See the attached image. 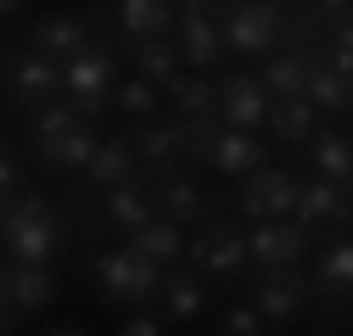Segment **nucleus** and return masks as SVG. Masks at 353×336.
I'll return each mask as SVG.
<instances>
[{"label": "nucleus", "mask_w": 353, "mask_h": 336, "mask_svg": "<svg viewBox=\"0 0 353 336\" xmlns=\"http://www.w3.org/2000/svg\"><path fill=\"white\" fill-rule=\"evenodd\" d=\"M68 224L62 213L51 207V196H39V191H17L6 196V207H0V246H6V258L12 264H46L62 258L68 252Z\"/></svg>", "instance_id": "nucleus-1"}, {"label": "nucleus", "mask_w": 353, "mask_h": 336, "mask_svg": "<svg viewBox=\"0 0 353 336\" xmlns=\"http://www.w3.org/2000/svg\"><path fill=\"white\" fill-rule=\"evenodd\" d=\"M90 286H96V297L101 303H157V286H163V269L152 258H141V252H129V246H107L96 252V264H90Z\"/></svg>", "instance_id": "nucleus-2"}, {"label": "nucleus", "mask_w": 353, "mask_h": 336, "mask_svg": "<svg viewBox=\"0 0 353 336\" xmlns=\"http://www.w3.org/2000/svg\"><path fill=\"white\" fill-rule=\"evenodd\" d=\"M62 90L73 96L68 107L79 118H96L112 107V90H118V56L107 45H84L79 56H68V73H62Z\"/></svg>", "instance_id": "nucleus-3"}, {"label": "nucleus", "mask_w": 353, "mask_h": 336, "mask_svg": "<svg viewBox=\"0 0 353 336\" xmlns=\"http://www.w3.org/2000/svg\"><path fill=\"white\" fill-rule=\"evenodd\" d=\"M247 308L270 330H286L308 308V275L303 269H258L247 280Z\"/></svg>", "instance_id": "nucleus-4"}, {"label": "nucleus", "mask_w": 353, "mask_h": 336, "mask_svg": "<svg viewBox=\"0 0 353 336\" xmlns=\"http://www.w3.org/2000/svg\"><path fill=\"white\" fill-rule=\"evenodd\" d=\"M0 78H6V101L17 112H46L51 96L62 90V67L34 51H6L0 56Z\"/></svg>", "instance_id": "nucleus-5"}, {"label": "nucleus", "mask_w": 353, "mask_h": 336, "mask_svg": "<svg viewBox=\"0 0 353 336\" xmlns=\"http://www.w3.org/2000/svg\"><path fill=\"white\" fill-rule=\"evenodd\" d=\"M185 258H191V275H213V280H247L252 258H247V241L236 224H208L185 241Z\"/></svg>", "instance_id": "nucleus-6"}, {"label": "nucleus", "mask_w": 353, "mask_h": 336, "mask_svg": "<svg viewBox=\"0 0 353 336\" xmlns=\"http://www.w3.org/2000/svg\"><path fill=\"white\" fill-rule=\"evenodd\" d=\"M292 202H297V174L292 168H252L236 191V213L247 224H270V219H292Z\"/></svg>", "instance_id": "nucleus-7"}, {"label": "nucleus", "mask_w": 353, "mask_h": 336, "mask_svg": "<svg viewBox=\"0 0 353 336\" xmlns=\"http://www.w3.org/2000/svg\"><path fill=\"white\" fill-rule=\"evenodd\" d=\"M281 34L286 23L275 6H230V17H219V45L236 56H275Z\"/></svg>", "instance_id": "nucleus-8"}, {"label": "nucleus", "mask_w": 353, "mask_h": 336, "mask_svg": "<svg viewBox=\"0 0 353 336\" xmlns=\"http://www.w3.org/2000/svg\"><path fill=\"white\" fill-rule=\"evenodd\" d=\"M241 241H247V258H252L258 269H297V264L308 258V246H314V235H308L303 224H292V219L247 224Z\"/></svg>", "instance_id": "nucleus-9"}, {"label": "nucleus", "mask_w": 353, "mask_h": 336, "mask_svg": "<svg viewBox=\"0 0 353 336\" xmlns=\"http://www.w3.org/2000/svg\"><path fill=\"white\" fill-rule=\"evenodd\" d=\"M213 107H219V123L225 129H241V135H252L258 123H263V112H270V96H263V84H258V73H225L213 84Z\"/></svg>", "instance_id": "nucleus-10"}, {"label": "nucleus", "mask_w": 353, "mask_h": 336, "mask_svg": "<svg viewBox=\"0 0 353 336\" xmlns=\"http://www.w3.org/2000/svg\"><path fill=\"white\" fill-rule=\"evenodd\" d=\"M174 51H180V67H196V73H208V67H219L225 62V45H219V17H213V6H180V17H174Z\"/></svg>", "instance_id": "nucleus-11"}, {"label": "nucleus", "mask_w": 353, "mask_h": 336, "mask_svg": "<svg viewBox=\"0 0 353 336\" xmlns=\"http://www.w3.org/2000/svg\"><path fill=\"white\" fill-rule=\"evenodd\" d=\"M347 213H353V202L342 185H325V180H297V202H292V224H303L308 235H314L320 224H336L347 230Z\"/></svg>", "instance_id": "nucleus-12"}, {"label": "nucleus", "mask_w": 353, "mask_h": 336, "mask_svg": "<svg viewBox=\"0 0 353 336\" xmlns=\"http://www.w3.org/2000/svg\"><path fill=\"white\" fill-rule=\"evenodd\" d=\"M0 286H6V308L12 314H39L57 303V275L46 264H0Z\"/></svg>", "instance_id": "nucleus-13"}, {"label": "nucleus", "mask_w": 353, "mask_h": 336, "mask_svg": "<svg viewBox=\"0 0 353 336\" xmlns=\"http://www.w3.org/2000/svg\"><path fill=\"white\" fill-rule=\"evenodd\" d=\"M157 319H174V325H191L202 308H208V280L191 275V269H163V286H157Z\"/></svg>", "instance_id": "nucleus-14"}, {"label": "nucleus", "mask_w": 353, "mask_h": 336, "mask_svg": "<svg viewBox=\"0 0 353 336\" xmlns=\"http://www.w3.org/2000/svg\"><path fill=\"white\" fill-rule=\"evenodd\" d=\"M84 174H90L96 191H118V185H129V180H141V157H135V146H129L123 135H101L96 157L84 162Z\"/></svg>", "instance_id": "nucleus-15"}, {"label": "nucleus", "mask_w": 353, "mask_h": 336, "mask_svg": "<svg viewBox=\"0 0 353 336\" xmlns=\"http://www.w3.org/2000/svg\"><path fill=\"white\" fill-rule=\"evenodd\" d=\"M347 286H353V246L347 235H336L320 258H314V275H308V303H342L347 297Z\"/></svg>", "instance_id": "nucleus-16"}, {"label": "nucleus", "mask_w": 353, "mask_h": 336, "mask_svg": "<svg viewBox=\"0 0 353 336\" xmlns=\"http://www.w3.org/2000/svg\"><path fill=\"white\" fill-rule=\"evenodd\" d=\"M84 45H90V23H84V17H39V23L28 28V51L46 56V62L79 56Z\"/></svg>", "instance_id": "nucleus-17"}, {"label": "nucleus", "mask_w": 353, "mask_h": 336, "mask_svg": "<svg viewBox=\"0 0 353 336\" xmlns=\"http://www.w3.org/2000/svg\"><path fill=\"white\" fill-rule=\"evenodd\" d=\"M123 140L141 146L135 151L141 162H174V157L185 151V123L180 118H146V123H129Z\"/></svg>", "instance_id": "nucleus-18"}, {"label": "nucleus", "mask_w": 353, "mask_h": 336, "mask_svg": "<svg viewBox=\"0 0 353 336\" xmlns=\"http://www.w3.org/2000/svg\"><path fill=\"white\" fill-rule=\"evenodd\" d=\"M123 39L135 45V39H168L174 17H180V6H168V0H123V6H112Z\"/></svg>", "instance_id": "nucleus-19"}, {"label": "nucleus", "mask_w": 353, "mask_h": 336, "mask_svg": "<svg viewBox=\"0 0 353 336\" xmlns=\"http://www.w3.org/2000/svg\"><path fill=\"white\" fill-rule=\"evenodd\" d=\"M152 219H157V207H152V191H146L141 180L107 191V202H101V224H112V230H123V235H135V230L152 224Z\"/></svg>", "instance_id": "nucleus-20"}, {"label": "nucleus", "mask_w": 353, "mask_h": 336, "mask_svg": "<svg viewBox=\"0 0 353 336\" xmlns=\"http://www.w3.org/2000/svg\"><path fill=\"white\" fill-rule=\"evenodd\" d=\"M303 151H308V162H314V180H325V185H342V191H347V174H353V146H347V135H342V129H314Z\"/></svg>", "instance_id": "nucleus-21"}, {"label": "nucleus", "mask_w": 353, "mask_h": 336, "mask_svg": "<svg viewBox=\"0 0 353 336\" xmlns=\"http://www.w3.org/2000/svg\"><path fill=\"white\" fill-rule=\"evenodd\" d=\"M208 162L219 168V174H230V180H247L252 168H263L270 162V151H263V140L258 135H241V129H225L213 140V151H208Z\"/></svg>", "instance_id": "nucleus-22"}, {"label": "nucleus", "mask_w": 353, "mask_h": 336, "mask_svg": "<svg viewBox=\"0 0 353 336\" xmlns=\"http://www.w3.org/2000/svg\"><path fill=\"white\" fill-rule=\"evenodd\" d=\"M96 146H101V135L90 129V123H79V129H68L62 140H51V146H34V157L46 162L51 174H79V168L96 157Z\"/></svg>", "instance_id": "nucleus-23"}, {"label": "nucleus", "mask_w": 353, "mask_h": 336, "mask_svg": "<svg viewBox=\"0 0 353 336\" xmlns=\"http://www.w3.org/2000/svg\"><path fill=\"white\" fill-rule=\"evenodd\" d=\"M303 78H308V51H281L258 73V84H263L270 101H303Z\"/></svg>", "instance_id": "nucleus-24"}, {"label": "nucleus", "mask_w": 353, "mask_h": 336, "mask_svg": "<svg viewBox=\"0 0 353 336\" xmlns=\"http://www.w3.org/2000/svg\"><path fill=\"white\" fill-rule=\"evenodd\" d=\"M303 101L314 107V118H320V112H347V78H342V73H331L320 51H308V78H303Z\"/></svg>", "instance_id": "nucleus-25"}, {"label": "nucleus", "mask_w": 353, "mask_h": 336, "mask_svg": "<svg viewBox=\"0 0 353 336\" xmlns=\"http://www.w3.org/2000/svg\"><path fill=\"white\" fill-rule=\"evenodd\" d=\"M163 96L174 101V118H180V123L219 112V107H213V78H208V73H174V78L163 84Z\"/></svg>", "instance_id": "nucleus-26"}, {"label": "nucleus", "mask_w": 353, "mask_h": 336, "mask_svg": "<svg viewBox=\"0 0 353 336\" xmlns=\"http://www.w3.org/2000/svg\"><path fill=\"white\" fill-rule=\"evenodd\" d=\"M263 123H270V135L281 140V146H308V135L320 129V118H314V107L308 101H270V112H263Z\"/></svg>", "instance_id": "nucleus-27"}, {"label": "nucleus", "mask_w": 353, "mask_h": 336, "mask_svg": "<svg viewBox=\"0 0 353 336\" xmlns=\"http://www.w3.org/2000/svg\"><path fill=\"white\" fill-rule=\"evenodd\" d=\"M129 56H135V78H146L157 96H163V84H168L174 73H185V67H180V51H174V39H135Z\"/></svg>", "instance_id": "nucleus-28"}, {"label": "nucleus", "mask_w": 353, "mask_h": 336, "mask_svg": "<svg viewBox=\"0 0 353 336\" xmlns=\"http://www.w3.org/2000/svg\"><path fill=\"white\" fill-rule=\"evenodd\" d=\"M129 252H141V258H152L157 269H168L185 252V230L168 224V219H152V224H141L135 235H129Z\"/></svg>", "instance_id": "nucleus-29"}, {"label": "nucleus", "mask_w": 353, "mask_h": 336, "mask_svg": "<svg viewBox=\"0 0 353 336\" xmlns=\"http://www.w3.org/2000/svg\"><path fill=\"white\" fill-rule=\"evenodd\" d=\"M112 101H118V107H123L129 118H135V123H146V118H157V107H163V96L152 90L146 78H123L118 90H112Z\"/></svg>", "instance_id": "nucleus-30"}, {"label": "nucleus", "mask_w": 353, "mask_h": 336, "mask_svg": "<svg viewBox=\"0 0 353 336\" xmlns=\"http://www.w3.org/2000/svg\"><path fill=\"white\" fill-rule=\"evenodd\" d=\"M79 123H84V118H79L73 107L51 101L46 112H34V129H28V135H34V146H51V140H62L68 129H79Z\"/></svg>", "instance_id": "nucleus-31"}, {"label": "nucleus", "mask_w": 353, "mask_h": 336, "mask_svg": "<svg viewBox=\"0 0 353 336\" xmlns=\"http://www.w3.org/2000/svg\"><path fill=\"white\" fill-rule=\"evenodd\" d=\"M219 135H225L219 112H208V118H191V123H185V157L208 162V151H213V140H219Z\"/></svg>", "instance_id": "nucleus-32"}, {"label": "nucleus", "mask_w": 353, "mask_h": 336, "mask_svg": "<svg viewBox=\"0 0 353 336\" xmlns=\"http://www.w3.org/2000/svg\"><path fill=\"white\" fill-rule=\"evenodd\" d=\"M213 336H275L270 325H263L247 303H236V308H225V314H219V330Z\"/></svg>", "instance_id": "nucleus-33"}, {"label": "nucleus", "mask_w": 353, "mask_h": 336, "mask_svg": "<svg viewBox=\"0 0 353 336\" xmlns=\"http://www.w3.org/2000/svg\"><path fill=\"white\" fill-rule=\"evenodd\" d=\"M23 191V162H17V151L0 140V196H17Z\"/></svg>", "instance_id": "nucleus-34"}, {"label": "nucleus", "mask_w": 353, "mask_h": 336, "mask_svg": "<svg viewBox=\"0 0 353 336\" xmlns=\"http://www.w3.org/2000/svg\"><path fill=\"white\" fill-rule=\"evenodd\" d=\"M118 336H163V319L157 314H135V319H123Z\"/></svg>", "instance_id": "nucleus-35"}, {"label": "nucleus", "mask_w": 353, "mask_h": 336, "mask_svg": "<svg viewBox=\"0 0 353 336\" xmlns=\"http://www.w3.org/2000/svg\"><path fill=\"white\" fill-rule=\"evenodd\" d=\"M17 330V314L6 308V286H0V336H12Z\"/></svg>", "instance_id": "nucleus-36"}, {"label": "nucleus", "mask_w": 353, "mask_h": 336, "mask_svg": "<svg viewBox=\"0 0 353 336\" xmlns=\"http://www.w3.org/2000/svg\"><path fill=\"white\" fill-rule=\"evenodd\" d=\"M46 336H84L79 325H62V330H46Z\"/></svg>", "instance_id": "nucleus-37"}, {"label": "nucleus", "mask_w": 353, "mask_h": 336, "mask_svg": "<svg viewBox=\"0 0 353 336\" xmlns=\"http://www.w3.org/2000/svg\"><path fill=\"white\" fill-rule=\"evenodd\" d=\"M0 207H6V202H0Z\"/></svg>", "instance_id": "nucleus-38"}]
</instances>
